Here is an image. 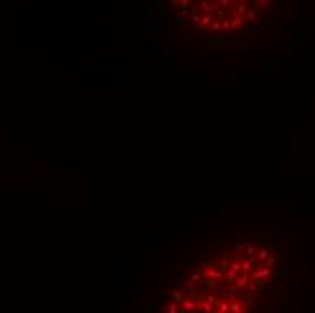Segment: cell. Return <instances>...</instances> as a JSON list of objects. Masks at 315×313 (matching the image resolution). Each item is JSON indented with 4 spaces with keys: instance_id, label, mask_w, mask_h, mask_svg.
<instances>
[{
    "instance_id": "3957f363",
    "label": "cell",
    "mask_w": 315,
    "mask_h": 313,
    "mask_svg": "<svg viewBox=\"0 0 315 313\" xmlns=\"http://www.w3.org/2000/svg\"><path fill=\"white\" fill-rule=\"evenodd\" d=\"M221 20H223V18L216 16L214 22H212V26H210V31H221Z\"/></svg>"
},
{
    "instance_id": "6da1fadb",
    "label": "cell",
    "mask_w": 315,
    "mask_h": 313,
    "mask_svg": "<svg viewBox=\"0 0 315 313\" xmlns=\"http://www.w3.org/2000/svg\"><path fill=\"white\" fill-rule=\"evenodd\" d=\"M243 24H245V18H243V16H234L232 18V31L241 29L243 27Z\"/></svg>"
},
{
    "instance_id": "277c9868",
    "label": "cell",
    "mask_w": 315,
    "mask_h": 313,
    "mask_svg": "<svg viewBox=\"0 0 315 313\" xmlns=\"http://www.w3.org/2000/svg\"><path fill=\"white\" fill-rule=\"evenodd\" d=\"M275 262H277V259H275V255H270V257L266 259V266H268V268H272V266H275Z\"/></svg>"
},
{
    "instance_id": "7a4b0ae2",
    "label": "cell",
    "mask_w": 315,
    "mask_h": 313,
    "mask_svg": "<svg viewBox=\"0 0 315 313\" xmlns=\"http://www.w3.org/2000/svg\"><path fill=\"white\" fill-rule=\"evenodd\" d=\"M221 31H225V33L232 31V20L230 18H223L221 20Z\"/></svg>"
}]
</instances>
